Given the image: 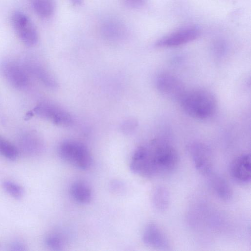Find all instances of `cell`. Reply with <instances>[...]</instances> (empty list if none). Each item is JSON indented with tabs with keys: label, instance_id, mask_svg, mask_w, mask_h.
<instances>
[{
	"label": "cell",
	"instance_id": "cell-7",
	"mask_svg": "<svg viewBox=\"0 0 251 251\" xmlns=\"http://www.w3.org/2000/svg\"><path fill=\"white\" fill-rule=\"evenodd\" d=\"M33 112L40 118L57 125L68 126L73 123V118L69 112L51 102L39 103L34 108Z\"/></svg>",
	"mask_w": 251,
	"mask_h": 251
},
{
	"label": "cell",
	"instance_id": "cell-9",
	"mask_svg": "<svg viewBox=\"0 0 251 251\" xmlns=\"http://www.w3.org/2000/svg\"><path fill=\"white\" fill-rule=\"evenodd\" d=\"M155 84L157 90L162 95L178 101L186 91L179 79L168 73L159 75L156 77Z\"/></svg>",
	"mask_w": 251,
	"mask_h": 251
},
{
	"label": "cell",
	"instance_id": "cell-26",
	"mask_svg": "<svg viewBox=\"0 0 251 251\" xmlns=\"http://www.w3.org/2000/svg\"><path fill=\"white\" fill-rule=\"evenodd\" d=\"M72 3L75 5L77 6L81 5L83 0H70Z\"/></svg>",
	"mask_w": 251,
	"mask_h": 251
},
{
	"label": "cell",
	"instance_id": "cell-16",
	"mask_svg": "<svg viewBox=\"0 0 251 251\" xmlns=\"http://www.w3.org/2000/svg\"><path fill=\"white\" fill-rule=\"evenodd\" d=\"M153 207L157 211L163 212L169 207L170 203L169 191L165 186L158 185L153 190L151 195Z\"/></svg>",
	"mask_w": 251,
	"mask_h": 251
},
{
	"label": "cell",
	"instance_id": "cell-23",
	"mask_svg": "<svg viewBox=\"0 0 251 251\" xmlns=\"http://www.w3.org/2000/svg\"><path fill=\"white\" fill-rule=\"evenodd\" d=\"M125 4L130 8L142 7L146 3V0H123Z\"/></svg>",
	"mask_w": 251,
	"mask_h": 251
},
{
	"label": "cell",
	"instance_id": "cell-5",
	"mask_svg": "<svg viewBox=\"0 0 251 251\" xmlns=\"http://www.w3.org/2000/svg\"><path fill=\"white\" fill-rule=\"evenodd\" d=\"M189 154L197 170L202 175L207 176L213 171L212 151L205 143L194 142L187 148Z\"/></svg>",
	"mask_w": 251,
	"mask_h": 251
},
{
	"label": "cell",
	"instance_id": "cell-2",
	"mask_svg": "<svg viewBox=\"0 0 251 251\" xmlns=\"http://www.w3.org/2000/svg\"><path fill=\"white\" fill-rule=\"evenodd\" d=\"M178 102L187 114L197 119L211 117L217 108V101L214 95L203 89L186 90Z\"/></svg>",
	"mask_w": 251,
	"mask_h": 251
},
{
	"label": "cell",
	"instance_id": "cell-12",
	"mask_svg": "<svg viewBox=\"0 0 251 251\" xmlns=\"http://www.w3.org/2000/svg\"><path fill=\"white\" fill-rule=\"evenodd\" d=\"M18 145L21 151L29 156H36L42 153L45 146L42 139L36 133L26 132L18 139Z\"/></svg>",
	"mask_w": 251,
	"mask_h": 251
},
{
	"label": "cell",
	"instance_id": "cell-6",
	"mask_svg": "<svg viewBox=\"0 0 251 251\" xmlns=\"http://www.w3.org/2000/svg\"><path fill=\"white\" fill-rule=\"evenodd\" d=\"M0 70L4 78L13 88L24 90L29 85L28 72L25 67L17 62L4 61L0 64Z\"/></svg>",
	"mask_w": 251,
	"mask_h": 251
},
{
	"label": "cell",
	"instance_id": "cell-24",
	"mask_svg": "<svg viewBox=\"0 0 251 251\" xmlns=\"http://www.w3.org/2000/svg\"><path fill=\"white\" fill-rule=\"evenodd\" d=\"M137 123L134 120H127L124 123L122 128L123 131L126 133L131 132L136 127Z\"/></svg>",
	"mask_w": 251,
	"mask_h": 251
},
{
	"label": "cell",
	"instance_id": "cell-21",
	"mask_svg": "<svg viewBox=\"0 0 251 251\" xmlns=\"http://www.w3.org/2000/svg\"><path fill=\"white\" fill-rule=\"evenodd\" d=\"M45 244L48 247L55 251L61 250L64 247L62 237L56 233H51L47 236Z\"/></svg>",
	"mask_w": 251,
	"mask_h": 251
},
{
	"label": "cell",
	"instance_id": "cell-11",
	"mask_svg": "<svg viewBox=\"0 0 251 251\" xmlns=\"http://www.w3.org/2000/svg\"><path fill=\"white\" fill-rule=\"evenodd\" d=\"M142 239L146 245L154 249L167 250L170 248L168 238L160 227L154 223H150L146 226Z\"/></svg>",
	"mask_w": 251,
	"mask_h": 251
},
{
	"label": "cell",
	"instance_id": "cell-15",
	"mask_svg": "<svg viewBox=\"0 0 251 251\" xmlns=\"http://www.w3.org/2000/svg\"><path fill=\"white\" fill-rule=\"evenodd\" d=\"M25 67L28 73L32 74L44 85L51 88L56 87L57 83L53 76L40 64L28 62Z\"/></svg>",
	"mask_w": 251,
	"mask_h": 251
},
{
	"label": "cell",
	"instance_id": "cell-4",
	"mask_svg": "<svg viewBox=\"0 0 251 251\" xmlns=\"http://www.w3.org/2000/svg\"><path fill=\"white\" fill-rule=\"evenodd\" d=\"M13 29L22 42L28 47H33L38 41L37 30L31 19L25 13L16 11L12 15Z\"/></svg>",
	"mask_w": 251,
	"mask_h": 251
},
{
	"label": "cell",
	"instance_id": "cell-8",
	"mask_svg": "<svg viewBox=\"0 0 251 251\" xmlns=\"http://www.w3.org/2000/svg\"><path fill=\"white\" fill-rule=\"evenodd\" d=\"M200 34V30L196 26H187L158 39L155 46L158 48L178 47L195 40Z\"/></svg>",
	"mask_w": 251,
	"mask_h": 251
},
{
	"label": "cell",
	"instance_id": "cell-22",
	"mask_svg": "<svg viewBox=\"0 0 251 251\" xmlns=\"http://www.w3.org/2000/svg\"><path fill=\"white\" fill-rule=\"evenodd\" d=\"M110 189L111 191L116 194L124 192L125 190V185L124 183L119 180H113L110 183Z\"/></svg>",
	"mask_w": 251,
	"mask_h": 251
},
{
	"label": "cell",
	"instance_id": "cell-18",
	"mask_svg": "<svg viewBox=\"0 0 251 251\" xmlns=\"http://www.w3.org/2000/svg\"><path fill=\"white\" fill-rule=\"evenodd\" d=\"M30 3L34 12L41 18H50L54 12V0H30Z\"/></svg>",
	"mask_w": 251,
	"mask_h": 251
},
{
	"label": "cell",
	"instance_id": "cell-10",
	"mask_svg": "<svg viewBox=\"0 0 251 251\" xmlns=\"http://www.w3.org/2000/svg\"><path fill=\"white\" fill-rule=\"evenodd\" d=\"M229 173L236 182L241 184L249 183L251 178L250 154H242L235 158L230 165Z\"/></svg>",
	"mask_w": 251,
	"mask_h": 251
},
{
	"label": "cell",
	"instance_id": "cell-19",
	"mask_svg": "<svg viewBox=\"0 0 251 251\" xmlns=\"http://www.w3.org/2000/svg\"><path fill=\"white\" fill-rule=\"evenodd\" d=\"M0 154L9 160H14L18 156L19 151L14 145L0 136Z\"/></svg>",
	"mask_w": 251,
	"mask_h": 251
},
{
	"label": "cell",
	"instance_id": "cell-1",
	"mask_svg": "<svg viewBox=\"0 0 251 251\" xmlns=\"http://www.w3.org/2000/svg\"><path fill=\"white\" fill-rule=\"evenodd\" d=\"M178 162L176 149L166 140L159 139L137 148L131 156L129 168L138 176L151 178L172 173Z\"/></svg>",
	"mask_w": 251,
	"mask_h": 251
},
{
	"label": "cell",
	"instance_id": "cell-3",
	"mask_svg": "<svg viewBox=\"0 0 251 251\" xmlns=\"http://www.w3.org/2000/svg\"><path fill=\"white\" fill-rule=\"evenodd\" d=\"M58 152L66 162L81 170H87L92 164V157L88 148L82 143L66 140L61 143Z\"/></svg>",
	"mask_w": 251,
	"mask_h": 251
},
{
	"label": "cell",
	"instance_id": "cell-13",
	"mask_svg": "<svg viewBox=\"0 0 251 251\" xmlns=\"http://www.w3.org/2000/svg\"><path fill=\"white\" fill-rule=\"evenodd\" d=\"M206 177L212 191L219 199L224 201L230 200L232 196V190L224 178L213 172Z\"/></svg>",
	"mask_w": 251,
	"mask_h": 251
},
{
	"label": "cell",
	"instance_id": "cell-20",
	"mask_svg": "<svg viewBox=\"0 0 251 251\" xmlns=\"http://www.w3.org/2000/svg\"><path fill=\"white\" fill-rule=\"evenodd\" d=\"M2 186L4 191L15 199H20L24 195L23 188L17 183L5 180L2 182Z\"/></svg>",
	"mask_w": 251,
	"mask_h": 251
},
{
	"label": "cell",
	"instance_id": "cell-17",
	"mask_svg": "<svg viewBox=\"0 0 251 251\" xmlns=\"http://www.w3.org/2000/svg\"><path fill=\"white\" fill-rule=\"evenodd\" d=\"M70 193L75 201L82 204L89 203L92 197L91 188L83 181L73 183L70 188Z\"/></svg>",
	"mask_w": 251,
	"mask_h": 251
},
{
	"label": "cell",
	"instance_id": "cell-14",
	"mask_svg": "<svg viewBox=\"0 0 251 251\" xmlns=\"http://www.w3.org/2000/svg\"><path fill=\"white\" fill-rule=\"evenodd\" d=\"M126 29L121 22L115 19L107 20L102 24L101 33L104 38L109 40H118L125 37Z\"/></svg>",
	"mask_w": 251,
	"mask_h": 251
},
{
	"label": "cell",
	"instance_id": "cell-25",
	"mask_svg": "<svg viewBox=\"0 0 251 251\" xmlns=\"http://www.w3.org/2000/svg\"><path fill=\"white\" fill-rule=\"evenodd\" d=\"M10 250L14 251H26V247L23 243L20 241H14L10 244Z\"/></svg>",
	"mask_w": 251,
	"mask_h": 251
}]
</instances>
